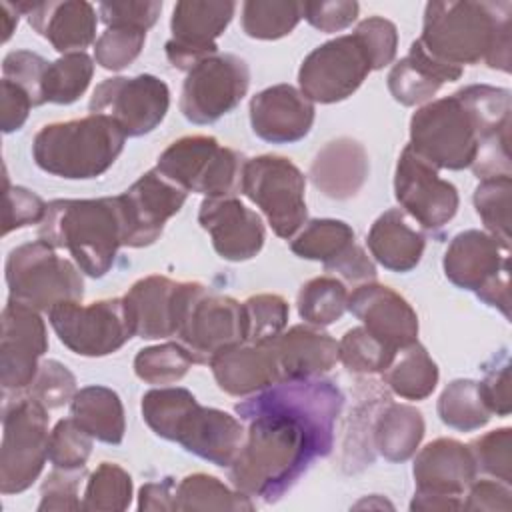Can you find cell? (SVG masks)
Returning a JSON list of instances; mask_svg holds the SVG:
<instances>
[{"label":"cell","instance_id":"6da1fadb","mask_svg":"<svg viewBox=\"0 0 512 512\" xmlns=\"http://www.w3.org/2000/svg\"><path fill=\"white\" fill-rule=\"evenodd\" d=\"M344 396L326 378L282 380L236 404L248 422L244 442L232 460V486L248 496L276 502L316 458L330 454Z\"/></svg>","mask_w":512,"mask_h":512},{"label":"cell","instance_id":"7a4b0ae2","mask_svg":"<svg viewBox=\"0 0 512 512\" xmlns=\"http://www.w3.org/2000/svg\"><path fill=\"white\" fill-rule=\"evenodd\" d=\"M510 90L470 84L428 102L410 118V148L434 168L462 170L472 166L478 148L510 130Z\"/></svg>","mask_w":512,"mask_h":512},{"label":"cell","instance_id":"3957f363","mask_svg":"<svg viewBox=\"0 0 512 512\" xmlns=\"http://www.w3.org/2000/svg\"><path fill=\"white\" fill-rule=\"evenodd\" d=\"M512 4L448 0L428 2L418 42L436 60L462 68L480 60L510 72Z\"/></svg>","mask_w":512,"mask_h":512},{"label":"cell","instance_id":"277c9868","mask_svg":"<svg viewBox=\"0 0 512 512\" xmlns=\"http://www.w3.org/2000/svg\"><path fill=\"white\" fill-rule=\"evenodd\" d=\"M124 234L118 196L52 200L38 228L40 240L68 250L76 266L92 278L110 272L118 248L124 246Z\"/></svg>","mask_w":512,"mask_h":512},{"label":"cell","instance_id":"5b68a950","mask_svg":"<svg viewBox=\"0 0 512 512\" xmlns=\"http://www.w3.org/2000/svg\"><path fill=\"white\" fill-rule=\"evenodd\" d=\"M126 142L122 128L104 114L44 126L32 142L34 162L48 174L88 180L104 174Z\"/></svg>","mask_w":512,"mask_h":512},{"label":"cell","instance_id":"8992f818","mask_svg":"<svg viewBox=\"0 0 512 512\" xmlns=\"http://www.w3.org/2000/svg\"><path fill=\"white\" fill-rule=\"evenodd\" d=\"M6 284L10 300L30 308L52 310L62 302H80L84 280L80 268L56 254L44 240L20 244L6 258Z\"/></svg>","mask_w":512,"mask_h":512},{"label":"cell","instance_id":"52a82bcc","mask_svg":"<svg viewBox=\"0 0 512 512\" xmlns=\"http://www.w3.org/2000/svg\"><path fill=\"white\" fill-rule=\"evenodd\" d=\"M246 158L222 146L214 136H184L174 140L158 158L156 170L186 192L208 198L232 196L240 190Z\"/></svg>","mask_w":512,"mask_h":512},{"label":"cell","instance_id":"ba28073f","mask_svg":"<svg viewBox=\"0 0 512 512\" xmlns=\"http://www.w3.org/2000/svg\"><path fill=\"white\" fill-rule=\"evenodd\" d=\"M48 408L32 396L6 400L2 414L0 492L20 494L32 486L48 460Z\"/></svg>","mask_w":512,"mask_h":512},{"label":"cell","instance_id":"9c48e42d","mask_svg":"<svg viewBox=\"0 0 512 512\" xmlns=\"http://www.w3.org/2000/svg\"><path fill=\"white\" fill-rule=\"evenodd\" d=\"M510 248L482 230L456 234L444 252L446 278L464 290H474L488 306L510 318Z\"/></svg>","mask_w":512,"mask_h":512},{"label":"cell","instance_id":"30bf717a","mask_svg":"<svg viewBox=\"0 0 512 512\" xmlns=\"http://www.w3.org/2000/svg\"><path fill=\"white\" fill-rule=\"evenodd\" d=\"M240 192L264 212L280 238L290 240L306 222V178L290 158L262 154L246 160Z\"/></svg>","mask_w":512,"mask_h":512},{"label":"cell","instance_id":"8fae6325","mask_svg":"<svg viewBox=\"0 0 512 512\" xmlns=\"http://www.w3.org/2000/svg\"><path fill=\"white\" fill-rule=\"evenodd\" d=\"M416 492L410 510H458L478 474L470 448L454 438L428 442L414 458Z\"/></svg>","mask_w":512,"mask_h":512},{"label":"cell","instance_id":"7c38bea8","mask_svg":"<svg viewBox=\"0 0 512 512\" xmlns=\"http://www.w3.org/2000/svg\"><path fill=\"white\" fill-rule=\"evenodd\" d=\"M176 336L196 364H210L216 354L246 342L242 304L196 282Z\"/></svg>","mask_w":512,"mask_h":512},{"label":"cell","instance_id":"4fadbf2b","mask_svg":"<svg viewBox=\"0 0 512 512\" xmlns=\"http://www.w3.org/2000/svg\"><path fill=\"white\" fill-rule=\"evenodd\" d=\"M250 86V68L236 54H214L188 70L180 112L192 124H212L232 112Z\"/></svg>","mask_w":512,"mask_h":512},{"label":"cell","instance_id":"5bb4252c","mask_svg":"<svg viewBox=\"0 0 512 512\" xmlns=\"http://www.w3.org/2000/svg\"><path fill=\"white\" fill-rule=\"evenodd\" d=\"M48 320L60 342L80 356H108L132 338L122 298L98 300L88 306L62 302L48 310Z\"/></svg>","mask_w":512,"mask_h":512},{"label":"cell","instance_id":"9a60e30c","mask_svg":"<svg viewBox=\"0 0 512 512\" xmlns=\"http://www.w3.org/2000/svg\"><path fill=\"white\" fill-rule=\"evenodd\" d=\"M370 72V58L352 32L314 48L298 70V84L312 102L332 104L352 96Z\"/></svg>","mask_w":512,"mask_h":512},{"label":"cell","instance_id":"2e32d148","mask_svg":"<svg viewBox=\"0 0 512 512\" xmlns=\"http://www.w3.org/2000/svg\"><path fill=\"white\" fill-rule=\"evenodd\" d=\"M88 108L92 114L112 118L126 136H144L164 120L170 90L152 74L106 78L94 88Z\"/></svg>","mask_w":512,"mask_h":512},{"label":"cell","instance_id":"e0dca14e","mask_svg":"<svg viewBox=\"0 0 512 512\" xmlns=\"http://www.w3.org/2000/svg\"><path fill=\"white\" fill-rule=\"evenodd\" d=\"M394 194L398 204L426 230L446 226L460 204L456 186L442 180L438 168L418 156L408 144L396 164Z\"/></svg>","mask_w":512,"mask_h":512},{"label":"cell","instance_id":"ac0fdd59","mask_svg":"<svg viewBox=\"0 0 512 512\" xmlns=\"http://www.w3.org/2000/svg\"><path fill=\"white\" fill-rule=\"evenodd\" d=\"M48 350L46 324L36 308L10 300L2 310L0 382L4 394L26 390Z\"/></svg>","mask_w":512,"mask_h":512},{"label":"cell","instance_id":"d6986e66","mask_svg":"<svg viewBox=\"0 0 512 512\" xmlns=\"http://www.w3.org/2000/svg\"><path fill=\"white\" fill-rule=\"evenodd\" d=\"M188 192L156 168L142 174L126 192L118 194L126 224L124 246L144 248L154 244L164 224L180 212Z\"/></svg>","mask_w":512,"mask_h":512},{"label":"cell","instance_id":"ffe728a7","mask_svg":"<svg viewBox=\"0 0 512 512\" xmlns=\"http://www.w3.org/2000/svg\"><path fill=\"white\" fill-rule=\"evenodd\" d=\"M236 2L180 0L172 10V38L166 42V56L178 70H192L198 62L218 54L216 38L226 30Z\"/></svg>","mask_w":512,"mask_h":512},{"label":"cell","instance_id":"44dd1931","mask_svg":"<svg viewBox=\"0 0 512 512\" xmlns=\"http://www.w3.org/2000/svg\"><path fill=\"white\" fill-rule=\"evenodd\" d=\"M194 284L196 282H174L160 274L134 282L122 296L132 336L146 340L174 336Z\"/></svg>","mask_w":512,"mask_h":512},{"label":"cell","instance_id":"7402d4cb","mask_svg":"<svg viewBox=\"0 0 512 512\" xmlns=\"http://www.w3.org/2000/svg\"><path fill=\"white\" fill-rule=\"evenodd\" d=\"M198 222L210 234L218 256L230 262L254 258L266 240L262 218L234 196L204 198Z\"/></svg>","mask_w":512,"mask_h":512},{"label":"cell","instance_id":"603a6c76","mask_svg":"<svg viewBox=\"0 0 512 512\" xmlns=\"http://www.w3.org/2000/svg\"><path fill=\"white\" fill-rule=\"evenodd\" d=\"M348 310L378 340L398 350L418 340V316L404 296L378 284H358L348 294Z\"/></svg>","mask_w":512,"mask_h":512},{"label":"cell","instance_id":"cb8c5ba5","mask_svg":"<svg viewBox=\"0 0 512 512\" xmlns=\"http://www.w3.org/2000/svg\"><path fill=\"white\" fill-rule=\"evenodd\" d=\"M250 124L266 142H298L314 124V102L290 84L264 88L250 100Z\"/></svg>","mask_w":512,"mask_h":512},{"label":"cell","instance_id":"d4e9b609","mask_svg":"<svg viewBox=\"0 0 512 512\" xmlns=\"http://www.w3.org/2000/svg\"><path fill=\"white\" fill-rule=\"evenodd\" d=\"M16 8L20 14H26L28 24L62 54L84 52L96 38L98 18L90 2H20Z\"/></svg>","mask_w":512,"mask_h":512},{"label":"cell","instance_id":"484cf974","mask_svg":"<svg viewBox=\"0 0 512 512\" xmlns=\"http://www.w3.org/2000/svg\"><path fill=\"white\" fill-rule=\"evenodd\" d=\"M244 436L246 432L236 416L196 402L182 418L174 442L216 466L228 468L236 458Z\"/></svg>","mask_w":512,"mask_h":512},{"label":"cell","instance_id":"4316f807","mask_svg":"<svg viewBox=\"0 0 512 512\" xmlns=\"http://www.w3.org/2000/svg\"><path fill=\"white\" fill-rule=\"evenodd\" d=\"M212 374L230 396H250L282 382L276 352L270 342L238 344L216 354L210 364Z\"/></svg>","mask_w":512,"mask_h":512},{"label":"cell","instance_id":"83f0119b","mask_svg":"<svg viewBox=\"0 0 512 512\" xmlns=\"http://www.w3.org/2000/svg\"><path fill=\"white\" fill-rule=\"evenodd\" d=\"M370 162L366 148L352 138L326 142L310 164V180L316 190L334 200L356 196L368 180Z\"/></svg>","mask_w":512,"mask_h":512},{"label":"cell","instance_id":"f1b7e54d","mask_svg":"<svg viewBox=\"0 0 512 512\" xmlns=\"http://www.w3.org/2000/svg\"><path fill=\"white\" fill-rule=\"evenodd\" d=\"M282 380L314 378L338 362V342L320 326L296 324L272 340Z\"/></svg>","mask_w":512,"mask_h":512},{"label":"cell","instance_id":"f546056e","mask_svg":"<svg viewBox=\"0 0 512 512\" xmlns=\"http://www.w3.org/2000/svg\"><path fill=\"white\" fill-rule=\"evenodd\" d=\"M460 76L462 68L436 60L418 40H414L408 56L392 66L388 74V90L402 106H416L428 102L446 82H454Z\"/></svg>","mask_w":512,"mask_h":512},{"label":"cell","instance_id":"4dcf8cb0","mask_svg":"<svg viewBox=\"0 0 512 512\" xmlns=\"http://www.w3.org/2000/svg\"><path fill=\"white\" fill-rule=\"evenodd\" d=\"M426 238L412 228L406 214L390 208L380 214L368 232V250L378 264L392 272H410L424 254Z\"/></svg>","mask_w":512,"mask_h":512},{"label":"cell","instance_id":"1f68e13d","mask_svg":"<svg viewBox=\"0 0 512 512\" xmlns=\"http://www.w3.org/2000/svg\"><path fill=\"white\" fill-rule=\"evenodd\" d=\"M422 412L410 404L386 400L372 426V446L390 462H406L424 438Z\"/></svg>","mask_w":512,"mask_h":512},{"label":"cell","instance_id":"d6a6232c","mask_svg":"<svg viewBox=\"0 0 512 512\" xmlns=\"http://www.w3.org/2000/svg\"><path fill=\"white\" fill-rule=\"evenodd\" d=\"M70 416L96 440L120 444L126 432L120 396L106 386L80 388L70 402Z\"/></svg>","mask_w":512,"mask_h":512},{"label":"cell","instance_id":"836d02e7","mask_svg":"<svg viewBox=\"0 0 512 512\" xmlns=\"http://www.w3.org/2000/svg\"><path fill=\"white\" fill-rule=\"evenodd\" d=\"M382 380L400 398L424 400L438 384V366L416 340L396 350L390 366L382 372Z\"/></svg>","mask_w":512,"mask_h":512},{"label":"cell","instance_id":"e575fe53","mask_svg":"<svg viewBox=\"0 0 512 512\" xmlns=\"http://www.w3.org/2000/svg\"><path fill=\"white\" fill-rule=\"evenodd\" d=\"M174 510H254L248 494L228 488L216 476L196 472L184 476L174 488Z\"/></svg>","mask_w":512,"mask_h":512},{"label":"cell","instance_id":"d590c367","mask_svg":"<svg viewBox=\"0 0 512 512\" xmlns=\"http://www.w3.org/2000/svg\"><path fill=\"white\" fill-rule=\"evenodd\" d=\"M354 242V230L344 220L316 218L304 224V228L292 236L290 250L306 260H318L324 268L332 266L344 256Z\"/></svg>","mask_w":512,"mask_h":512},{"label":"cell","instance_id":"8d00e7d4","mask_svg":"<svg viewBox=\"0 0 512 512\" xmlns=\"http://www.w3.org/2000/svg\"><path fill=\"white\" fill-rule=\"evenodd\" d=\"M440 420L460 432H472L488 424L490 410L484 404L476 380H452L438 398Z\"/></svg>","mask_w":512,"mask_h":512},{"label":"cell","instance_id":"74e56055","mask_svg":"<svg viewBox=\"0 0 512 512\" xmlns=\"http://www.w3.org/2000/svg\"><path fill=\"white\" fill-rule=\"evenodd\" d=\"M94 74V62L86 52H70L50 62L42 82L44 104H72L88 88Z\"/></svg>","mask_w":512,"mask_h":512},{"label":"cell","instance_id":"f35d334b","mask_svg":"<svg viewBox=\"0 0 512 512\" xmlns=\"http://www.w3.org/2000/svg\"><path fill=\"white\" fill-rule=\"evenodd\" d=\"M348 310V290L336 276L308 280L298 292V314L306 324L328 326Z\"/></svg>","mask_w":512,"mask_h":512},{"label":"cell","instance_id":"ab89813d","mask_svg":"<svg viewBox=\"0 0 512 512\" xmlns=\"http://www.w3.org/2000/svg\"><path fill=\"white\" fill-rule=\"evenodd\" d=\"M302 18V2L248 0L242 4V30L256 40L288 36Z\"/></svg>","mask_w":512,"mask_h":512},{"label":"cell","instance_id":"60d3db41","mask_svg":"<svg viewBox=\"0 0 512 512\" xmlns=\"http://www.w3.org/2000/svg\"><path fill=\"white\" fill-rule=\"evenodd\" d=\"M196 396L180 386H160L142 396V418L150 430L166 440L176 438V430L188 410L196 404Z\"/></svg>","mask_w":512,"mask_h":512},{"label":"cell","instance_id":"b9f144b4","mask_svg":"<svg viewBox=\"0 0 512 512\" xmlns=\"http://www.w3.org/2000/svg\"><path fill=\"white\" fill-rule=\"evenodd\" d=\"M132 502V476L114 462H102L86 482L82 510L120 512Z\"/></svg>","mask_w":512,"mask_h":512},{"label":"cell","instance_id":"7bdbcfd3","mask_svg":"<svg viewBox=\"0 0 512 512\" xmlns=\"http://www.w3.org/2000/svg\"><path fill=\"white\" fill-rule=\"evenodd\" d=\"M194 358L180 342H164L142 348L134 358V372L140 380L154 386L174 384L186 376Z\"/></svg>","mask_w":512,"mask_h":512},{"label":"cell","instance_id":"ee69618b","mask_svg":"<svg viewBox=\"0 0 512 512\" xmlns=\"http://www.w3.org/2000/svg\"><path fill=\"white\" fill-rule=\"evenodd\" d=\"M510 176L482 178L474 190V208L490 236L510 248Z\"/></svg>","mask_w":512,"mask_h":512},{"label":"cell","instance_id":"f6af8a7d","mask_svg":"<svg viewBox=\"0 0 512 512\" xmlns=\"http://www.w3.org/2000/svg\"><path fill=\"white\" fill-rule=\"evenodd\" d=\"M396 350L370 334L364 326L350 328L338 342V360L354 374L384 372Z\"/></svg>","mask_w":512,"mask_h":512},{"label":"cell","instance_id":"bcb514c9","mask_svg":"<svg viewBox=\"0 0 512 512\" xmlns=\"http://www.w3.org/2000/svg\"><path fill=\"white\" fill-rule=\"evenodd\" d=\"M242 312L246 342L264 344L284 332L290 308L278 294H256L242 302Z\"/></svg>","mask_w":512,"mask_h":512},{"label":"cell","instance_id":"7dc6e473","mask_svg":"<svg viewBox=\"0 0 512 512\" xmlns=\"http://www.w3.org/2000/svg\"><path fill=\"white\" fill-rule=\"evenodd\" d=\"M92 436L70 416L60 420L50 432L48 460L54 468H84L92 452Z\"/></svg>","mask_w":512,"mask_h":512},{"label":"cell","instance_id":"c3c4849f","mask_svg":"<svg viewBox=\"0 0 512 512\" xmlns=\"http://www.w3.org/2000/svg\"><path fill=\"white\" fill-rule=\"evenodd\" d=\"M144 42L146 30L128 26L106 28L94 44V60L104 70H122L140 56Z\"/></svg>","mask_w":512,"mask_h":512},{"label":"cell","instance_id":"681fc988","mask_svg":"<svg viewBox=\"0 0 512 512\" xmlns=\"http://www.w3.org/2000/svg\"><path fill=\"white\" fill-rule=\"evenodd\" d=\"M478 472L506 484L512 482V430L498 428L482 434L468 444Z\"/></svg>","mask_w":512,"mask_h":512},{"label":"cell","instance_id":"f907efd6","mask_svg":"<svg viewBox=\"0 0 512 512\" xmlns=\"http://www.w3.org/2000/svg\"><path fill=\"white\" fill-rule=\"evenodd\" d=\"M28 396L38 400L48 410L60 408L66 402H72L76 390V376L58 360H44L38 366V372L30 386L26 388Z\"/></svg>","mask_w":512,"mask_h":512},{"label":"cell","instance_id":"816d5d0a","mask_svg":"<svg viewBox=\"0 0 512 512\" xmlns=\"http://www.w3.org/2000/svg\"><path fill=\"white\" fill-rule=\"evenodd\" d=\"M354 34L358 36L360 44L364 46L372 70H380L388 64H392V60L396 58V48H398V32L396 26L382 18V16H370L366 20H362Z\"/></svg>","mask_w":512,"mask_h":512},{"label":"cell","instance_id":"f5cc1de1","mask_svg":"<svg viewBox=\"0 0 512 512\" xmlns=\"http://www.w3.org/2000/svg\"><path fill=\"white\" fill-rule=\"evenodd\" d=\"M48 60L30 50H14L4 56L2 74L6 80L18 84L28 92L34 106L44 104L42 98V82L48 68Z\"/></svg>","mask_w":512,"mask_h":512},{"label":"cell","instance_id":"db71d44e","mask_svg":"<svg viewBox=\"0 0 512 512\" xmlns=\"http://www.w3.org/2000/svg\"><path fill=\"white\" fill-rule=\"evenodd\" d=\"M86 474V468L64 470L54 468L42 484L40 490V512L52 510H82V502L78 498V486Z\"/></svg>","mask_w":512,"mask_h":512},{"label":"cell","instance_id":"11a10c76","mask_svg":"<svg viewBox=\"0 0 512 512\" xmlns=\"http://www.w3.org/2000/svg\"><path fill=\"white\" fill-rule=\"evenodd\" d=\"M48 204L34 194L28 188L22 186H10L4 178V226L2 234H8L12 230L40 224L46 214Z\"/></svg>","mask_w":512,"mask_h":512},{"label":"cell","instance_id":"9f6ffc18","mask_svg":"<svg viewBox=\"0 0 512 512\" xmlns=\"http://www.w3.org/2000/svg\"><path fill=\"white\" fill-rule=\"evenodd\" d=\"M162 12V2L158 0H124V2H100L98 14L106 28L128 26L148 30L156 24Z\"/></svg>","mask_w":512,"mask_h":512},{"label":"cell","instance_id":"6f0895ef","mask_svg":"<svg viewBox=\"0 0 512 512\" xmlns=\"http://www.w3.org/2000/svg\"><path fill=\"white\" fill-rule=\"evenodd\" d=\"M478 386L490 414L508 416L512 412L510 362L506 352H502L500 358L494 356V364L486 366V376L482 382H478Z\"/></svg>","mask_w":512,"mask_h":512},{"label":"cell","instance_id":"680465c9","mask_svg":"<svg viewBox=\"0 0 512 512\" xmlns=\"http://www.w3.org/2000/svg\"><path fill=\"white\" fill-rule=\"evenodd\" d=\"M358 10L360 6L354 0L302 2V18L320 32H340L348 28L356 20Z\"/></svg>","mask_w":512,"mask_h":512},{"label":"cell","instance_id":"91938a15","mask_svg":"<svg viewBox=\"0 0 512 512\" xmlns=\"http://www.w3.org/2000/svg\"><path fill=\"white\" fill-rule=\"evenodd\" d=\"M32 106H34V102L24 88L2 78V82H0V126H2L4 134L20 130L24 126Z\"/></svg>","mask_w":512,"mask_h":512},{"label":"cell","instance_id":"94428289","mask_svg":"<svg viewBox=\"0 0 512 512\" xmlns=\"http://www.w3.org/2000/svg\"><path fill=\"white\" fill-rule=\"evenodd\" d=\"M512 492H510V484L502 482V480H472V484L468 486V494H466V502L462 508L466 510H502L508 512L512 508V500H510Z\"/></svg>","mask_w":512,"mask_h":512},{"label":"cell","instance_id":"6125c7cd","mask_svg":"<svg viewBox=\"0 0 512 512\" xmlns=\"http://www.w3.org/2000/svg\"><path fill=\"white\" fill-rule=\"evenodd\" d=\"M176 480L166 476L160 482H146L138 494V510H174Z\"/></svg>","mask_w":512,"mask_h":512},{"label":"cell","instance_id":"be15d7a7","mask_svg":"<svg viewBox=\"0 0 512 512\" xmlns=\"http://www.w3.org/2000/svg\"><path fill=\"white\" fill-rule=\"evenodd\" d=\"M18 18H20V10L16 8V4L10 2H0V20H2V42H8L14 28L18 26Z\"/></svg>","mask_w":512,"mask_h":512}]
</instances>
